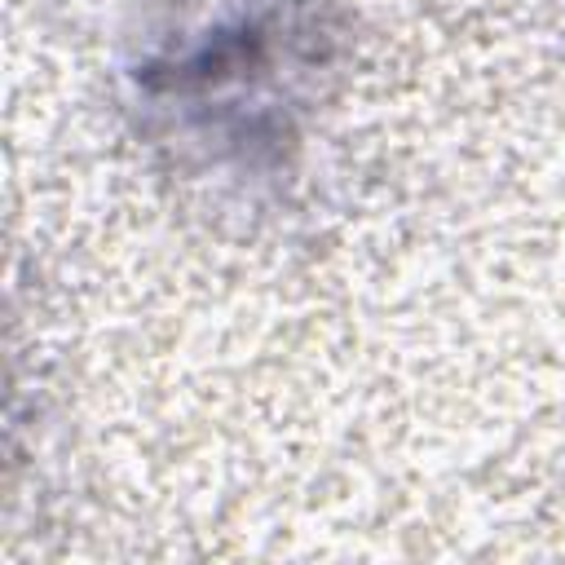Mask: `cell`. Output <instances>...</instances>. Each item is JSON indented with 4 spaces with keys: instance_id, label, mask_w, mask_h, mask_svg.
I'll use <instances>...</instances> for the list:
<instances>
[{
    "instance_id": "1",
    "label": "cell",
    "mask_w": 565,
    "mask_h": 565,
    "mask_svg": "<svg viewBox=\"0 0 565 565\" xmlns=\"http://www.w3.org/2000/svg\"><path fill=\"white\" fill-rule=\"evenodd\" d=\"M331 53L335 31L318 4L274 0L154 57L137 84L181 141L260 163L278 159V146L296 137Z\"/></svg>"
}]
</instances>
